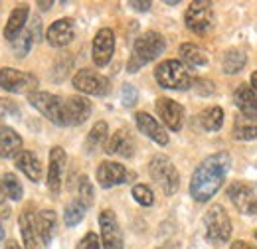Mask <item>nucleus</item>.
Segmentation results:
<instances>
[{
	"label": "nucleus",
	"instance_id": "obj_28",
	"mask_svg": "<svg viewBox=\"0 0 257 249\" xmlns=\"http://www.w3.org/2000/svg\"><path fill=\"white\" fill-rule=\"evenodd\" d=\"M180 58L190 67H202V65L208 63V56L194 44H182L180 46Z\"/></svg>",
	"mask_w": 257,
	"mask_h": 249
},
{
	"label": "nucleus",
	"instance_id": "obj_22",
	"mask_svg": "<svg viewBox=\"0 0 257 249\" xmlns=\"http://www.w3.org/2000/svg\"><path fill=\"white\" fill-rule=\"evenodd\" d=\"M105 151L109 155H119L123 156V158H131L133 153H135V141H133L131 133H128L127 129H119L111 137V141L107 143V149Z\"/></svg>",
	"mask_w": 257,
	"mask_h": 249
},
{
	"label": "nucleus",
	"instance_id": "obj_39",
	"mask_svg": "<svg viewBox=\"0 0 257 249\" xmlns=\"http://www.w3.org/2000/svg\"><path fill=\"white\" fill-rule=\"evenodd\" d=\"M77 249H101V243H99V237H97L95 233L91 231V233H87L81 241H79V245Z\"/></svg>",
	"mask_w": 257,
	"mask_h": 249
},
{
	"label": "nucleus",
	"instance_id": "obj_3",
	"mask_svg": "<svg viewBox=\"0 0 257 249\" xmlns=\"http://www.w3.org/2000/svg\"><path fill=\"white\" fill-rule=\"evenodd\" d=\"M155 79L164 89L186 91L192 87V77H190L186 65L178 60H166V62L159 63L155 69Z\"/></svg>",
	"mask_w": 257,
	"mask_h": 249
},
{
	"label": "nucleus",
	"instance_id": "obj_37",
	"mask_svg": "<svg viewBox=\"0 0 257 249\" xmlns=\"http://www.w3.org/2000/svg\"><path fill=\"white\" fill-rule=\"evenodd\" d=\"M192 87L194 91L198 95H202V97L214 93V83L210 79H196V81H192Z\"/></svg>",
	"mask_w": 257,
	"mask_h": 249
},
{
	"label": "nucleus",
	"instance_id": "obj_5",
	"mask_svg": "<svg viewBox=\"0 0 257 249\" xmlns=\"http://www.w3.org/2000/svg\"><path fill=\"white\" fill-rule=\"evenodd\" d=\"M204 227H206V239L214 245L227 243L231 237V219L224 210V206H214L204 216Z\"/></svg>",
	"mask_w": 257,
	"mask_h": 249
},
{
	"label": "nucleus",
	"instance_id": "obj_21",
	"mask_svg": "<svg viewBox=\"0 0 257 249\" xmlns=\"http://www.w3.org/2000/svg\"><path fill=\"white\" fill-rule=\"evenodd\" d=\"M233 101H235V105H237V109L241 111L243 117L257 119V95L249 85L241 83L233 91Z\"/></svg>",
	"mask_w": 257,
	"mask_h": 249
},
{
	"label": "nucleus",
	"instance_id": "obj_20",
	"mask_svg": "<svg viewBox=\"0 0 257 249\" xmlns=\"http://www.w3.org/2000/svg\"><path fill=\"white\" fill-rule=\"evenodd\" d=\"M28 14H30V8H28L26 4H18V6L10 12L8 22H6L4 30H2V34H4V38H6V40L14 42V40L24 32L26 20H28Z\"/></svg>",
	"mask_w": 257,
	"mask_h": 249
},
{
	"label": "nucleus",
	"instance_id": "obj_44",
	"mask_svg": "<svg viewBox=\"0 0 257 249\" xmlns=\"http://www.w3.org/2000/svg\"><path fill=\"white\" fill-rule=\"evenodd\" d=\"M6 249H20L16 241H6Z\"/></svg>",
	"mask_w": 257,
	"mask_h": 249
},
{
	"label": "nucleus",
	"instance_id": "obj_23",
	"mask_svg": "<svg viewBox=\"0 0 257 249\" xmlns=\"http://www.w3.org/2000/svg\"><path fill=\"white\" fill-rule=\"evenodd\" d=\"M20 151H22V137L12 127L2 125L0 127V156L10 158V156H16Z\"/></svg>",
	"mask_w": 257,
	"mask_h": 249
},
{
	"label": "nucleus",
	"instance_id": "obj_8",
	"mask_svg": "<svg viewBox=\"0 0 257 249\" xmlns=\"http://www.w3.org/2000/svg\"><path fill=\"white\" fill-rule=\"evenodd\" d=\"M184 22L194 34H206L214 26V10L212 2H192L186 8Z\"/></svg>",
	"mask_w": 257,
	"mask_h": 249
},
{
	"label": "nucleus",
	"instance_id": "obj_46",
	"mask_svg": "<svg viewBox=\"0 0 257 249\" xmlns=\"http://www.w3.org/2000/svg\"><path fill=\"white\" fill-rule=\"evenodd\" d=\"M255 237H257V233H255Z\"/></svg>",
	"mask_w": 257,
	"mask_h": 249
},
{
	"label": "nucleus",
	"instance_id": "obj_17",
	"mask_svg": "<svg viewBox=\"0 0 257 249\" xmlns=\"http://www.w3.org/2000/svg\"><path fill=\"white\" fill-rule=\"evenodd\" d=\"M91 115V103L85 97L73 95L65 99V123L67 125H81L85 123Z\"/></svg>",
	"mask_w": 257,
	"mask_h": 249
},
{
	"label": "nucleus",
	"instance_id": "obj_33",
	"mask_svg": "<svg viewBox=\"0 0 257 249\" xmlns=\"http://www.w3.org/2000/svg\"><path fill=\"white\" fill-rule=\"evenodd\" d=\"M32 34L30 30H24L14 42H12V54L16 56V58H24V56H28V52H30V48H32Z\"/></svg>",
	"mask_w": 257,
	"mask_h": 249
},
{
	"label": "nucleus",
	"instance_id": "obj_25",
	"mask_svg": "<svg viewBox=\"0 0 257 249\" xmlns=\"http://www.w3.org/2000/svg\"><path fill=\"white\" fill-rule=\"evenodd\" d=\"M233 137L239 141H253L257 139V119L243 117L241 113L233 121Z\"/></svg>",
	"mask_w": 257,
	"mask_h": 249
},
{
	"label": "nucleus",
	"instance_id": "obj_34",
	"mask_svg": "<svg viewBox=\"0 0 257 249\" xmlns=\"http://www.w3.org/2000/svg\"><path fill=\"white\" fill-rule=\"evenodd\" d=\"M77 200L81 204H85L87 208L93 204V186L89 182L87 176H81L79 178V184H77Z\"/></svg>",
	"mask_w": 257,
	"mask_h": 249
},
{
	"label": "nucleus",
	"instance_id": "obj_18",
	"mask_svg": "<svg viewBox=\"0 0 257 249\" xmlns=\"http://www.w3.org/2000/svg\"><path fill=\"white\" fill-rule=\"evenodd\" d=\"M20 233H22V243L24 249H42V237L38 231V219L32 212H24L20 219Z\"/></svg>",
	"mask_w": 257,
	"mask_h": 249
},
{
	"label": "nucleus",
	"instance_id": "obj_13",
	"mask_svg": "<svg viewBox=\"0 0 257 249\" xmlns=\"http://www.w3.org/2000/svg\"><path fill=\"white\" fill-rule=\"evenodd\" d=\"M115 52V34L111 28H101L93 38V62L97 67H105Z\"/></svg>",
	"mask_w": 257,
	"mask_h": 249
},
{
	"label": "nucleus",
	"instance_id": "obj_41",
	"mask_svg": "<svg viewBox=\"0 0 257 249\" xmlns=\"http://www.w3.org/2000/svg\"><path fill=\"white\" fill-rule=\"evenodd\" d=\"M231 249H255V247H251V245L245 243V241H233V243H231Z\"/></svg>",
	"mask_w": 257,
	"mask_h": 249
},
{
	"label": "nucleus",
	"instance_id": "obj_38",
	"mask_svg": "<svg viewBox=\"0 0 257 249\" xmlns=\"http://www.w3.org/2000/svg\"><path fill=\"white\" fill-rule=\"evenodd\" d=\"M121 99H123V105L125 107H133L135 103H137V99H139V93H137V89L133 87V85H123V91H121Z\"/></svg>",
	"mask_w": 257,
	"mask_h": 249
},
{
	"label": "nucleus",
	"instance_id": "obj_36",
	"mask_svg": "<svg viewBox=\"0 0 257 249\" xmlns=\"http://www.w3.org/2000/svg\"><path fill=\"white\" fill-rule=\"evenodd\" d=\"M18 115V105L10 99H4L0 97V119H6V117H16Z\"/></svg>",
	"mask_w": 257,
	"mask_h": 249
},
{
	"label": "nucleus",
	"instance_id": "obj_9",
	"mask_svg": "<svg viewBox=\"0 0 257 249\" xmlns=\"http://www.w3.org/2000/svg\"><path fill=\"white\" fill-rule=\"evenodd\" d=\"M38 85V79L32 73H24L12 67H2L0 69V87L10 91V93H26Z\"/></svg>",
	"mask_w": 257,
	"mask_h": 249
},
{
	"label": "nucleus",
	"instance_id": "obj_30",
	"mask_svg": "<svg viewBox=\"0 0 257 249\" xmlns=\"http://www.w3.org/2000/svg\"><path fill=\"white\" fill-rule=\"evenodd\" d=\"M247 63V58L241 50H227L224 56V71L225 73H239Z\"/></svg>",
	"mask_w": 257,
	"mask_h": 249
},
{
	"label": "nucleus",
	"instance_id": "obj_35",
	"mask_svg": "<svg viewBox=\"0 0 257 249\" xmlns=\"http://www.w3.org/2000/svg\"><path fill=\"white\" fill-rule=\"evenodd\" d=\"M133 198H135V202H139L141 206H145V208H149V206H153L155 204V196H153V190L149 186H145V184H137V186H133Z\"/></svg>",
	"mask_w": 257,
	"mask_h": 249
},
{
	"label": "nucleus",
	"instance_id": "obj_16",
	"mask_svg": "<svg viewBox=\"0 0 257 249\" xmlns=\"http://www.w3.org/2000/svg\"><path fill=\"white\" fill-rule=\"evenodd\" d=\"M46 38L50 42V46L54 48H64L67 46L73 38H75V22L71 18H60L56 20L48 32H46Z\"/></svg>",
	"mask_w": 257,
	"mask_h": 249
},
{
	"label": "nucleus",
	"instance_id": "obj_14",
	"mask_svg": "<svg viewBox=\"0 0 257 249\" xmlns=\"http://www.w3.org/2000/svg\"><path fill=\"white\" fill-rule=\"evenodd\" d=\"M157 113L170 131H180L184 123V107L172 99L161 97L157 99Z\"/></svg>",
	"mask_w": 257,
	"mask_h": 249
},
{
	"label": "nucleus",
	"instance_id": "obj_27",
	"mask_svg": "<svg viewBox=\"0 0 257 249\" xmlns=\"http://www.w3.org/2000/svg\"><path fill=\"white\" fill-rule=\"evenodd\" d=\"M107 133H109V127L105 121H99L93 125V129L89 131L87 139H85V151L87 153H95L97 149L103 147V143L107 141Z\"/></svg>",
	"mask_w": 257,
	"mask_h": 249
},
{
	"label": "nucleus",
	"instance_id": "obj_6",
	"mask_svg": "<svg viewBox=\"0 0 257 249\" xmlns=\"http://www.w3.org/2000/svg\"><path fill=\"white\" fill-rule=\"evenodd\" d=\"M28 101L38 113H42L48 121L54 125H67L65 123V101L58 95L46 93V91H32L28 93Z\"/></svg>",
	"mask_w": 257,
	"mask_h": 249
},
{
	"label": "nucleus",
	"instance_id": "obj_7",
	"mask_svg": "<svg viewBox=\"0 0 257 249\" xmlns=\"http://www.w3.org/2000/svg\"><path fill=\"white\" fill-rule=\"evenodd\" d=\"M73 87L85 95H95V97H105L111 91V83L105 75L97 73L93 69H79L73 75Z\"/></svg>",
	"mask_w": 257,
	"mask_h": 249
},
{
	"label": "nucleus",
	"instance_id": "obj_4",
	"mask_svg": "<svg viewBox=\"0 0 257 249\" xmlns=\"http://www.w3.org/2000/svg\"><path fill=\"white\" fill-rule=\"evenodd\" d=\"M149 172L153 176V180L162 188V192L166 196H174L176 190L180 186V176L176 166L172 164V160L164 155H155L151 158L149 164Z\"/></svg>",
	"mask_w": 257,
	"mask_h": 249
},
{
	"label": "nucleus",
	"instance_id": "obj_19",
	"mask_svg": "<svg viewBox=\"0 0 257 249\" xmlns=\"http://www.w3.org/2000/svg\"><path fill=\"white\" fill-rule=\"evenodd\" d=\"M135 123H137L139 131H141L143 135H147V137L153 139L155 143H159L162 147L168 143V133H166L161 125L155 121V117H151L149 113H145V111L135 113Z\"/></svg>",
	"mask_w": 257,
	"mask_h": 249
},
{
	"label": "nucleus",
	"instance_id": "obj_24",
	"mask_svg": "<svg viewBox=\"0 0 257 249\" xmlns=\"http://www.w3.org/2000/svg\"><path fill=\"white\" fill-rule=\"evenodd\" d=\"M14 162H16V168L18 170H22L32 182H40L42 180V164H40V160H38V156L30 153V151H20L16 158H14Z\"/></svg>",
	"mask_w": 257,
	"mask_h": 249
},
{
	"label": "nucleus",
	"instance_id": "obj_10",
	"mask_svg": "<svg viewBox=\"0 0 257 249\" xmlns=\"http://www.w3.org/2000/svg\"><path fill=\"white\" fill-rule=\"evenodd\" d=\"M101 225V241L105 249H123V231L119 225V219L113 210H103L99 216Z\"/></svg>",
	"mask_w": 257,
	"mask_h": 249
},
{
	"label": "nucleus",
	"instance_id": "obj_15",
	"mask_svg": "<svg viewBox=\"0 0 257 249\" xmlns=\"http://www.w3.org/2000/svg\"><path fill=\"white\" fill-rule=\"evenodd\" d=\"M65 170V151L62 147H54L50 151V164H48V188L54 196L62 190V178Z\"/></svg>",
	"mask_w": 257,
	"mask_h": 249
},
{
	"label": "nucleus",
	"instance_id": "obj_11",
	"mask_svg": "<svg viewBox=\"0 0 257 249\" xmlns=\"http://www.w3.org/2000/svg\"><path fill=\"white\" fill-rule=\"evenodd\" d=\"M227 196L237 208V212H241L243 216L257 214V192L253 188H249L243 182H233L227 188Z\"/></svg>",
	"mask_w": 257,
	"mask_h": 249
},
{
	"label": "nucleus",
	"instance_id": "obj_32",
	"mask_svg": "<svg viewBox=\"0 0 257 249\" xmlns=\"http://www.w3.org/2000/svg\"><path fill=\"white\" fill-rule=\"evenodd\" d=\"M85 210H87V206L81 204L79 200H73L71 204H67V208H65V212H64L65 225H67V227L77 225L81 219L85 218Z\"/></svg>",
	"mask_w": 257,
	"mask_h": 249
},
{
	"label": "nucleus",
	"instance_id": "obj_1",
	"mask_svg": "<svg viewBox=\"0 0 257 249\" xmlns=\"http://www.w3.org/2000/svg\"><path fill=\"white\" fill-rule=\"evenodd\" d=\"M229 164L231 158L227 153L208 156L198 164L190 180V196L196 202H208L218 194L227 176Z\"/></svg>",
	"mask_w": 257,
	"mask_h": 249
},
{
	"label": "nucleus",
	"instance_id": "obj_43",
	"mask_svg": "<svg viewBox=\"0 0 257 249\" xmlns=\"http://www.w3.org/2000/svg\"><path fill=\"white\" fill-rule=\"evenodd\" d=\"M52 4H54V2H38V6H40L42 10H48V8L52 6Z\"/></svg>",
	"mask_w": 257,
	"mask_h": 249
},
{
	"label": "nucleus",
	"instance_id": "obj_2",
	"mask_svg": "<svg viewBox=\"0 0 257 249\" xmlns=\"http://www.w3.org/2000/svg\"><path fill=\"white\" fill-rule=\"evenodd\" d=\"M164 48H166V42H164V38H162L159 32L151 30V32L141 34V36L135 40V44H133L131 60H128V65H127L128 71L135 73V71H139L143 65H147L149 62L157 60L162 52H164Z\"/></svg>",
	"mask_w": 257,
	"mask_h": 249
},
{
	"label": "nucleus",
	"instance_id": "obj_29",
	"mask_svg": "<svg viewBox=\"0 0 257 249\" xmlns=\"http://www.w3.org/2000/svg\"><path fill=\"white\" fill-rule=\"evenodd\" d=\"M200 125L206 131H220L224 125V109L222 107H208L200 113Z\"/></svg>",
	"mask_w": 257,
	"mask_h": 249
},
{
	"label": "nucleus",
	"instance_id": "obj_42",
	"mask_svg": "<svg viewBox=\"0 0 257 249\" xmlns=\"http://www.w3.org/2000/svg\"><path fill=\"white\" fill-rule=\"evenodd\" d=\"M251 85H253L251 89H253V91H255V95H257V71L253 73V75H251Z\"/></svg>",
	"mask_w": 257,
	"mask_h": 249
},
{
	"label": "nucleus",
	"instance_id": "obj_12",
	"mask_svg": "<svg viewBox=\"0 0 257 249\" xmlns=\"http://www.w3.org/2000/svg\"><path fill=\"white\" fill-rule=\"evenodd\" d=\"M128 178H133V174L123 164L113 162V160H105L97 168V182L101 188H113L125 184V182H128Z\"/></svg>",
	"mask_w": 257,
	"mask_h": 249
},
{
	"label": "nucleus",
	"instance_id": "obj_26",
	"mask_svg": "<svg viewBox=\"0 0 257 249\" xmlns=\"http://www.w3.org/2000/svg\"><path fill=\"white\" fill-rule=\"evenodd\" d=\"M36 219H38V231L42 237V245H48L52 241V235L56 229V214L52 210H44L36 216Z\"/></svg>",
	"mask_w": 257,
	"mask_h": 249
},
{
	"label": "nucleus",
	"instance_id": "obj_31",
	"mask_svg": "<svg viewBox=\"0 0 257 249\" xmlns=\"http://www.w3.org/2000/svg\"><path fill=\"white\" fill-rule=\"evenodd\" d=\"M0 186H2L4 196H8L10 200H20V198H22V194H24L22 184L18 182V178H16L12 172L2 174V178H0Z\"/></svg>",
	"mask_w": 257,
	"mask_h": 249
},
{
	"label": "nucleus",
	"instance_id": "obj_45",
	"mask_svg": "<svg viewBox=\"0 0 257 249\" xmlns=\"http://www.w3.org/2000/svg\"><path fill=\"white\" fill-rule=\"evenodd\" d=\"M4 237V231H2V225H0V239Z\"/></svg>",
	"mask_w": 257,
	"mask_h": 249
},
{
	"label": "nucleus",
	"instance_id": "obj_40",
	"mask_svg": "<svg viewBox=\"0 0 257 249\" xmlns=\"http://www.w3.org/2000/svg\"><path fill=\"white\" fill-rule=\"evenodd\" d=\"M128 4H131L135 10H141V12H145V10L151 8V2H135V0H133V2H128Z\"/></svg>",
	"mask_w": 257,
	"mask_h": 249
}]
</instances>
